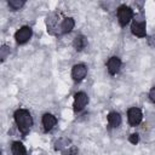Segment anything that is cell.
Segmentation results:
<instances>
[{
	"label": "cell",
	"mask_w": 155,
	"mask_h": 155,
	"mask_svg": "<svg viewBox=\"0 0 155 155\" xmlns=\"http://www.w3.org/2000/svg\"><path fill=\"white\" fill-rule=\"evenodd\" d=\"M15 120H16L18 130L24 134L29 131V128L33 124V120H31V116H30L29 111H27L24 109H19L15 113Z\"/></svg>",
	"instance_id": "cell-1"
},
{
	"label": "cell",
	"mask_w": 155,
	"mask_h": 155,
	"mask_svg": "<svg viewBox=\"0 0 155 155\" xmlns=\"http://www.w3.org/2000/svg\"><path fill=\"white\" fill-rule=\"evenodd\" d=\"M133 16V12L130 7L127 6H120L119 10H117V18H119V22L121 23V25H126L130 19L132 18Z\"/></svg>",
	"instance_id": "cell-2"
},
{
	"label": "cell",
	"mask_w": 155,
	"mask_h": 155,
	"mask_svg": "<svg viewBox=\"0 0 155 155\" xmlns=\"http://www.w3.org/2000/svg\"><path fill=\"white\" fill-rule=\"evenodd\" d=\"M30 36H31V29H30L29 27H23V28H21V29L16 33V35H15L16 41H17L18 44H24V42H27V41L30 39Z\"/></svg>",
	"instance_id": "cell-3"
},
{
	"label": "cell",
	"mask_w": 155,
	"mask_h": 155,
	"mask_svg": "<svg viewBox=\"0 0 155 155\" xmlns=\"http://www.w3.org/2000/svg\"><path fill=\"white\" fill-rule=\"evenodd\" d=\"M87 102H88V98L84 92L76 93L75 98H74V109H75V111L82 110L85 108V105L87 104Z\"/></svg>",
	"instance_id": "cell-4"
},
{
	"label": "cell",
	"mask_w": 155,
	"mask_h": 155,
	"mask_svg": "<svg viewBox=\"0 0 155 155\" xmlns=\"http://www.w3.org/2000/svg\"><path fill=\"white\" fill-rule=\"evenodd\" d=\"M86 73H87V69L84 64H76V65L73 67L71 76L75 81H80L86 76Z\"/></svg>",
	"instance_id": "cell-5"
},
{
	"label": "cell",
	"mask_w": 155,
	"mask_h": 155,
	"mask_svg": "<svg viewBox=\"0 0 155 155\" xmlns=\"http://www.w3.org/2000/svg\"><path fill=\"white\" fill-rule=\"evenodd\" d=\"M142 111L138 108H131L128 110V121L132 126H137L142 121Z\"/></svg>",
	"instance_id": "cell-6"
},
{
	"label": "cell",
	"mask_w": 155,
	"mask_h": 155,
	"mask_svg": "<svg viewBox=\"0 0 155 155\" xmlns=\"http://www.w3.org/2000/svg\"><path fill=\"white\" fill-rule=\"evenodd\" d=\"M131 29L136 36H139V38L145 36V22H134Z\"/></svg>",
	"instance_id": "cell-7"
},
{
	"label": "cell",
	"mask_w": 155,
	"mask_h": 155,
	"mask_svg": "<svg viewBox=\"0 0 155 155\" xmlns=\"http://www.w3.org/2000/svg\"><path fill=\"white\" fill-rule=\"evenodd\" d=\"M120 65H121V61L117 57H111L108 61V71L114 75V74H116L119 71Z\"/></svg>",
	"instance_id": "cell-8"
},
{
	"label": "cell",
	"mask_w": 155,
	"mask_h": 155,
	"mask_svg": "<svg viewBox=\"0 0 155 155\" xmlns=\"http://www.w3.org/2000/svg\"><path fill=\"white\" fill-rule=\"evenodd\" d=\"M56 122H57L56 117H54L53 115H51V114H45L44 117H42V125H44L45 131H50V130H52L53 126L56 125Z\"/></svg>",
	"instance_id": "cell-9"
},
{
	"label": "cell",
	"mask_w": 155,
	"mask_h": 155,
	"mask_svg": "<svg viewBox=\"0 0 155 155\" xmlns=\"http://www.w3.org/2000/svg\"><path fill=\"white\" fill-rule=\"evenodd\" d=\"M108 122H109L110 126L117 127V126L121 124V116H120V114H119V113H115V111L110 113V114L108 115Z\"/></svg>",
	"instance_id": "cell-10"
},
{
	"label": "cell",
	"mask_w": 155,
	"mask_h": 155,
	"mask_svg": "<svg viewBox=\"0 0 155 155\" xmlns=\"http://www.w3.org/2000/svg\"><path fill=\"white\" fill-rule=\"evenodd\" d=\"M11 150L13 155H27V150L21 142H15L11 147Z\"/></svg>",
	"instance_id": "cell-11"
},
{
	"label": "cell",
	"mask_w": 155,
	"mask_h": 155,
	"mask_svg": "<svg viewBox=\"0 0 155 155\" xmlns=\"http://www.w3.org/2000/svg\"><path fill=\"white\" fill-rule=\"evenodd\" d=\"M74 19L73 18H65L64 21H63V23H62V31L63 33H69L73 28H74Z\"/></svg>",
	"instance_id": "cell-12"
},
{
	"label": "cell",
	"mask_w": 155,
	"mask_h": 155,
	"mask_svg": "<svg viewBox=\"0 0 155 155\" xmlns=\"http://www.w3.org/2000/svg\"><path fill=\"white\" fill-rule=\"evenodd\" d=\"M85 46V39L82 36H76L74 39V47L78 50V51H81Z\"/></svg>",
	"instance_id": "cell-13"
},
{
	"label": "cell",
	"mask_w": 155,
	"mask_h": 155,
	"mask_svg": "<svg viewBox=\"0 0 155 155\" xmlns=\"http://www.w3.org/2000/svg\"><path fill=\"white\" fill-rule=\"evenodd\" d=\"M8 5L10 7H12L13 10H18L19 7H22L24 5V1L23 0H10L8 1Z\"/></svg>",
	"instance_id": "cell-14"
},
{
	"label": "cell",
	"mask_w": 155,
	"mask_h": 155,
	"mask_svg": "<svg viewBox=\"0 0 155 155\" xmlns=\"http://www.w3.org/2000/svg\"><path fill=\"white\" fill-rule=\"evenodd\" d=\"M63 155H78V149L73 147V148H70V149L65 150V151L63 153Z\"/></svg>",
	"instance_id": "cell-15"
},
{
	"label": "cell",
	"mask_w": 155,
	"mask_h": 155,
	"mask_svg": "<svg viewBox=\"0 0 155 155\" xmlns=\"http://www.w3.org/2000/svg\"><path fill=\"white\" fill-rule=\"evenodd\" d=\"M138 140H139V137H138V134H131V136H130V142H131L132 144H136V143H138Z\"/></svg>",
	"instance_id": "cell-16"
},
{
	"label": "cell",
	"mask_w": 155,
	"mask_h": 155,
	"mask_svg": "<svg viewBox=\"0 0 155 155\" xmlns=\"http://www.w3.org/2000/svg\"><path fill=\"white\" fill-rule=\"evenodd\" d=\"M149 97H150V99L155 103V87L150 90V92H149Z\"/></svg>",
	"instance_id": "cell-17"
},
{
	"label": "cell",
	"mask_w": 155,
	"mask_h": 155,
	"mask_svg": "<svg viewBox=\"0 0 155 155\" xmlns=\"http://www.w3.org/2000/svg\"><path fill=\"white\" fill-rule=\"evenodd\" d=\"M149 44H150L151 46H154V47H155V35H153V36L149 39Z\"/></svg>",
	"instance_id": "cell-18"
}]
</instances>
